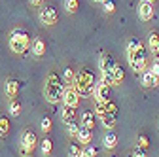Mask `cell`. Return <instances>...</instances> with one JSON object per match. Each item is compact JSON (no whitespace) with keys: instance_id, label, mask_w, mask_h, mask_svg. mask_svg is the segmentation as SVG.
Listing matches in <instances>:
<instances>
[{"instance_id":"1","label":"cell","mask_w":159,"mask_h":157,"mask_svg":"<svg viewBox=\"0 0 159 157\" xmlns=\"http://www.w3.org/2000/svg\"><path fill=\"white\" fill-rule=\"evenodd\" d=\"M127 59H129V65H131L133 72L140 74L146 68V47H144V44L138 40V38H131L129 40Z\"/></svg>"},{"instance_id":"2","label":"cell","mask_w":159,"mask_h":157,"mask_svg":"<svg viewBox=\"0 0 159 157\" xmlns=\"http://www.w3.org/2000/svg\"><path fill=\"white\" fill-rule=\"evenodd\" d=\"M63 93H65V82L63 78L51 72L48 78H46V83H44V95L46 99L51 102V104H57L59 101L63 99Z\"/></svg>"},{"instance_id":"3","label":"cell","mask_w":159,"mask_h":157,"mask_svg":"<svg viewBox=\"0 0 159 157\" xmlns=\"http://www.w3.org/2000/svg\"><path fill=\"white\" fill-rule=\"evenodd\" d=\"M95 83H97V76L91 72V70H80L76 74V80H74V87L78 91L80 96H89L95 89Z\"/></svg>"},{"instance_id":"4","label":"cell","mask_w":159,"mask_h":157,"mask_svg":"<svg viewBox=\"0 0 159 157\" xmlns=\"http://www.w3.org/2000/svg\"><path fill=\"white\" fill-rule=\"evenodd\" d=\"M30 47V38L27 34V30L23 29H15L10 34V49L17 55H23L27 49Z\"/></svg>"},{"instance_id":"5","label":"cell","mask_w":159,"mask_h":157,"mask_svg":"<svg viewBox=\"0 0 159 157\" xmlns=\"http://www.w3.org/2000/svg\"><path fill=\"white\" fill-rule=\"evenodd\" d=\"M36 144H38V140H36V132H34L32 129L23 131V134H21V151H23L25 155H30V153L34 151Z\"/></svg>"},{"instance_id":"6","label":"cell","mask_w":159,"mask_h":157,"mask_svg":"<svg viewBox=\"0 0 159 157\" xmlns=\"http://www.w3.org/2000/svg\"><path fill=\"white\" fill-rule=\"evenodd\" d=\"M91 95L95 96V101H97V104H104V102L112 101V93H110V85H104L102 82H97V83H95V89H93V93H91Z\"/></svg>"},{"instance_id":"7","label":"cell","mask_w":159,"mask_h":157,"mask_svg":"<svg viewBox=\"0 0 159 157\" xmlns=\"http://www.w3.org/2000/svg\"><path fill=\"white\" fill-rule=\"evenodd\" d=\"M40 21H42L44 25H48V27H53V25H57V21H59V13H57V10L55 8H51V6H44V8H40Z\"/></svg>"},{"instance_id":"8","label":"cell","mask_w":159,"mask_h":157,"mask_svg":"<svg viewBox=\"0 0 159 157\" xmlns=\"http://www.w3.org/2000/svg\"><path fill=\"white\" fill-rule=\"evenodd\" d=\"M80 99H82V96L78 95V91H76V87H74V85H68V87H65L63 99H61L65 106H68V108H78V104H80Z\"/></svg>"},{"instance_id":"9","label":"cell","mask_w":159,"mask_h":157,"mask_svg":"<svg viewBox=\"0 0 159 157\" xmlns=\"http://www.w3.org/2000/svg\"><path fill=\"white\" fill-rule=\"evenodd\" d=\"M155 15V8H153V2H148V0H142L138 4V17L142 21H152Z\"/></svg>"},{"instance_id":"10","label":"cell","mask_w":159,"mask_h":157,"mask_svg":"<svg viewBox=\"0 0 159 157\" xmlns=\"http://www.w3.org/2000/svg\"><path fill=\"white\" fill-rule=\"evenodd\" d=\"M95 114H97L98 117H101V123H102L106 129H114V127H116V119H117V115L104 112L101 104H97V110H95Z\"/></svg>"},{"instance_id":"11","label":"cell","mask_w":159,"mask_h":157,"mask_svg":"<svg viewBox=\"0 0 159 157\" xmlns=\"http://www.w3.org/2000/svg\"><path fill=\"white\" fill-rule=\"evenodd\" d=\"M23 80H17V78H10V80L6 82V95H8V99H15L17 93L21 91L23 87Z\"/></svg>"},{"instance_id":"12","label":"cell","mask_w":159,"mask_h":157,"mask_svg":"<svg viewBox=\"0 0 159 157\" xmlns=\"http://www.w3.org/2000/svg\"><path fill=\"white\" fill-rule=\"evenodd\" d=\"M140 82H142V85L146 87V89H152V87H157V83H159V80L150 72V68H144L142 72H140Z\"/></svg>"},{"instance_id":"13","label":"cell","mask_w":159,"mask_h":157,"mask_svg":"<svg viewBox=\"0 0 159 157\" xmlns=\"http://www.w3.org/2000/svg\"><path fill=\"white\" fill-rule=\"evenodd\" d=\"M30 51H32V55L34 57H44L46 55V42L42 40V38H34V40H30V47H29Z\"/></svg>"},{"instance_id":"14","label":"cell","mask_w":159,"mask_h":157,"mask_svg":"<svg viewBox=\"0 0 159 157\" xmlns=\"http://www.w3.org/2000/svg\"><path fill=\"white\" fill-rule=\"evenodd\" d=\"M76 138H78L80 144H91V140H93V129L80 125V131L76 134Z\"/></svg>"},{"instance_id":"15","label":"cell","mask_w":159,"mask_h":157,"mask_svg":"<svg viewBox=\"0 0 159 157\" xmlns=\"http://www.w3.org/2000/svg\"><path fill=\"white\" fill-rule=\"evenodd\" d=\"M116 61L108 55V53H102L101 55V61H98V66H101V74H106V72H112Z\"/></svg>"},{"instance_id":"16","label":"cell","mask_w":159,"mask_h":157,"mask_svg":"<svg viewBox=\"0 0 159 157\" xmlns=\"http://www.w3.org/2000/svg\"><path fill=\"white\" fill-rule=\"evenodd\" d=\"M102 144H104V148H106V150H114V148L117 146V134H116V131H114V129H108V132L104 134Z\"/></svg>"},{"instance_id":"17","label":"cell","mask_w":159,"mask_h":157,"mask_svg":"<svg viewBox=\"0 0 159 157\" xmlns=\"http://www.w3.org/2000/svg\"><path fill=\"white\" fill-rule=\"evenodd\" d=\"M61 119H63L65 125L76 121V108H68V106H65V108L61 110Z\"/></svg>"},{"instance_id":"18","label":"cell","mask_w":159,"mask_h":157,"mask_svg":"<svg viewBox=\"0 0 159 157\" xmlns=\"http://www.w3.org/2000/svg\"><path fill=\"white\" fill-rule=\"evenodd\" d=\"M11 123H10V117L8 115H0V138H6L10 134Z\"/></svg>"},{"instance_id":"19","label":"cell","mask_w":159,"mask_h":157,"mask_svg":"<svg viewBox=\"0 0 159 157\" xmlns=\"http://www.w3.org/2000/svg\"><path fill=\"white\" fill-rule=\"evenodd\" d=\"M112 78H114V83H121L123 82V78H125V68L121 66V65H114V68H112Z\"/></svg>"},{"instance_id":"20","label":"cell","mask_w":159,"mask_h":157,"mask_svg":"<svg viewBox=\"0 0 159 157\" xmlns=\"http://www.w3.org/2000/svg\"><path fill=\"white\" fill-rule=\"evenodd\" d=\"M95 112H91V110H85L84 112V115H82V125L84 127H89V129H95Z\"/></svg>"},{"instance_id":"21","label":"cell","mask_w":159,"mask_h":157,"mask_svg":"<svg viewBox=\"0 0 159 157\" xmlns=\"http://www.w3.org/2000/svg\"><path fill=\"white\" fill-rule=\"evenodd\" d=\"M148 46H150V49H152L153 55L159 53V32H152V34H150V38H148Z\"/></svg>"},{"instance_id":"22","label":"cell","mask_w":159,"mask_h":157,"mask_svg":"<svg viewBox=\"0 0 159 157\" xmlns=\"http://www.w3.org/2000/svg\"><path fill=\"white\" fill-rule=\"evenodd\" d=\"M65 10H66L68 13H78L80 2H78V0H65Z\"/></svg>"},{"instance_id":"23","label":"cell","mask_w":159,"mask_h":157,"mask_svg":"<svg viewBox=\"0 0 159 157\" xmlns=\"http://www.w3.org/2000/svg\"><path fill=\"white\" fill-rule=\"evenodd\" d=\"M74 80H76V74H74V70L66 68V70H65V78H63L65 87H68V85H74Z\"/></svg>"},{"instance_id":"24","label":"cell","mask_w":159,"mask_h":157,"mask_svg":"<svg viewBox=\"0 0 159 157\" xmlns=\"http://www.w3.org/2000/svg\"><path fill=\"white\" fill-rule=\"evenodd\" d=\"M40 150H42V153H44V155H49V153H51V150H53V142H51L49 138H44L42 142H40Z\"/></svg>"},{"instance_id":"25","label":"cell","mask_w":159,"mask_h":157,"mask_svg":"<svg viewBox=\"0 0 159 157\" xmlns=\"http://www.w3.org/2000/svg\"><path fill=\"white\" fill-rule=\"evenodd\" d=\"M10 114H11L13 117L21 114V102H19L17 99H11V102H10Z\"/></svg>"},{"instance_id":"26","label":"cell","mask_w":159,"mask_h":157,"mask_svg":"<svg viewBox=\"0 0 159 157\" xmlns=\"http://www.w3.org/2000/svg\"><path fill=\"white\" fill-rule=\"evenodd\" d=\"M136 146L148 151V148H150V138H148L146 134H140V136H138V142H136Z\"/></svg>"},{"instance_id":"27","label":"cell","mask_w":159,"mask_h":157,"mask_svg":"<svg viewBox=\"0 0 159 157\" xmlns=\"http://www.w3.org/2000/svg\"><path fill=\"white\" fill-rule=\"evenodd\" d=\"M40 129H42V132H46V134L51 131V119H49L48 115H46L44 119H42V123H40Z\"/></svg>"},{"instance_id":"28","label":"cell","mask_w":159,"mask_h":157,"mask_svg":"<svg viewBox=\"0 0 159 157\" xmlns=\"http://www.w3.org/2000/svg\"><path fill=\"white\" fill-rule=\"evenodd\" d=\"M82 155V150H80L76 144H70V148H68V157H80Z\"/></svg>"},{"instance_id":"29","label":"cell","mask_w":159,"mask_h":157,"mask_svg":"<svg viewBox=\"0 0 159 157\" xmlns=\"http://www.w3.org/2000/svg\"><path fill=\"white\" fill-rule=\"evenodd\" d=\"M82 151H84V155H85V157H95V155L98 153V150H97L95 146H87V148H85V150H82Z\"/></svg>"},{"instance_id":"30","label":"cell","mask_w":159,"mask_h":157,"mask_svg":"<svg viewBox=\"0 0 159 157\" xmlns=\"http://www.w3.org/2000/svg\"><path fill=\"white\" fill-rule=\"evenodd\" d=\"M150 72L157 78V80H159V59H155V61L152 63V66H150Z\"/></svg>"},{"instance_id":"31","label":"cell","mask_w":159,"mask_h":157,"mask_svg":"<svg viewBox=\"0 0 159 157\" xmlns=\"http://www.w3.org/2000/svg\"><path fill=\"white\" fill-rule=\"evenodd\" d=\"M78 131H80V123H76V121L68 123V132H70L72 136H76V134H78Z\"/></svg>"},{"instance_id":"32","label":"cell","mask_w":159,"mask_h":157,"mask_svg":"<svg viewBox=\"0 0 159 157\" xmlns=\"http://www.w3.org/2000/svg\"><path fill=\"white\" fill-rule=\"evenodd\" d=\"M133 157H148V153H146V150L134 146V150H133Z\"/></svg>"},{"instance_id":"33","label":"cell","mask_w":159,"mask_h":157,"mask_svg":"<svg viewBox=\"0 0 159 157\" xmlns=\"http://www.w3.org/2000/svg\"><path fill=\"white\" fill-rule=\"evenodd\" d=\"M102 6H104V10H106L108 13H112V11H116V6H114V2H112V0H106V2H104Z\"/></svg>"},{"instance_id":"34","label":"cell","mask_w":159,"mask_h":157,"mask_svg":"<svg viewBox=\"0 0 159 157\" xmlns=\"http://www.w3.org/2000/svg\"><path fill=\"white\" fill-rule=\"evenodd\" d=\"M42 2H44V0H30V4H32V6H38V8L42 6Z\"/></svg>"},{"instance_id":"35","label":"cell","mask_w":159,"mask_h":157,"mask_svg":"<svg viewBox=\"0 0 159 157\" xmlns=\"http://www.w3.org/2000/svg\"><path fill=\"white\" fill-rule=\"evenodd\" d=\"M95 2H98V4H104V2H106V0H95Z\"/></svg>"},{"instance_id":"36","label":"cell","mask_w":159,"mask_h":157,"mask_svg":"<svg viewBox=\"0 0 159 157\" xmlns=\"http://www.w3.org/2000/svg\"><path fill=\"white\" fill-rule=\"evenodd\" d=\"M80 157H85V155H84V151H82V155H80Z\"/></svg>"},{"instance_id":"37","label":"cell","mask_w":159,"mask_h":157,"mask_svg":"<svg viewBox=\"0 0 159 157\" xmlns=\"http://www.w3.org/2000/svg\"><path fill=\"white\" fill-rule=\"evenodd\" d=\"M148 2H153V0H148Z\"/></svg>"},{"instance_id":"38","label":"cell","mask_w":159,"mask_h":157,"mask_svg":"<svg viewBox=\"0 0 159 157\" xmlns=\"http://www.w3.org/2000/svg\"><path fill=\"white\" fill-rule=\"evenodd\" d=\"M110 157H114V155H110Z\"/></svg>"}]
</instances>
